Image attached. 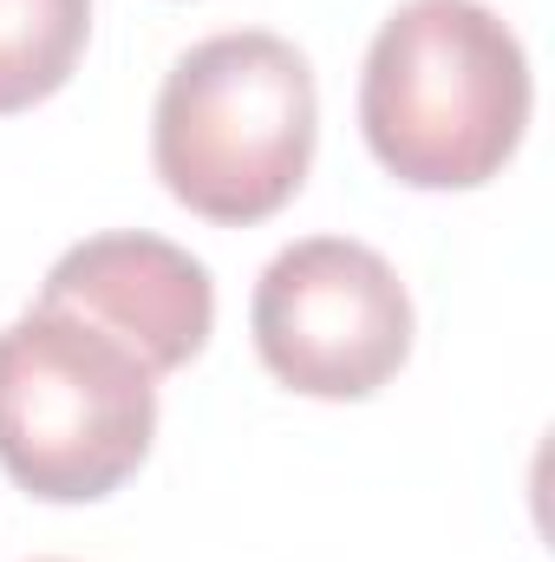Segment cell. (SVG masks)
Returning a JSON list of instances; mask_svg holds the SVG:
<instances>
[{
	"label": "cell",
	"instance_id": "cell-1",
	"mask_svg": "<svg viewBox=\"0 0 555 562\" xmlns=\"http://www.w3.org/2000/svg\"><path fill=\"white\" fill-rule=\"evenodd\" d=\"M523 40L484 0H406L366 53L360 132L412 190L490 183L530 125Z\"/></svg>",
	"mask_w": 555,
	"mask_h": 562
},
{
	"label": "cell",
	"instance_id": "cell-2",
	"mask_svg": "<svg viewBox=\"0 0 555 562\" xmlns=\"http://www.w3.org/2000/svg\"><path fill=\"white\" fill-rule=\"evenodd\" d=\"M320 99L281 33H216L190 46L150 112V164L203 223H262L307 183Z\"/></svg>",
	"mask_w": 555,
	"mask_h": 562
},
{
	"label": "cell",
	"instance_id": "cell-3",
	"mask_svg": "<svg viewBox=\"0 0 555 562\" xmlns=\"http://www.w3.org/2000/svg\"><path fill=\"white\" fill-rule=\"evenodd\" d=\"M157 438V380L92 321L33 301L0 327V471L46 504L112 497Z\"/></svg>",
	"mask_w": 555,
	"mask_h": 562
},
{
	"label": "cell",
	"instance_id": "cell-4",
	"mask_svg": "<svg viewBox=\"0 0 555 562\" xmlns=\"http://www.w3.org/2000/svg\"><path fill=\"white\" fill-rule=\"evenodd\" d=\"M249 327L281 386L307 400H373L412 353V294L380 249L307 236L262 269Z\"/></svg>",
	"mask_w": 555,
	"mask_h": 562
},
{
	"label": "cell",
	"instance_id": "cell-5",
	"mask_svg": "<svg viewBox=\"0 0 555 562\" xmlns=\"http://www.w3.org/2000/svg\"><path fill=\"white\" fill-rule=\"evenodd\" d=\"M39 301L66 307L79 321H92L99 334H112L118 347H132L150 380L190 367L216 327L209 269L190 249L144 236V229L92 236V243L66 249L39 288Z\"/></svg>",
	"mask_w": 555,
	"mask_h": 562
},
{
	"label": "cell",
	"instance_id": "cell-6",
	"mask_svg": "<svg viewBox=\"0 0 555 562\" xmlns=\"http://www.w3.org/2000/svg\"><path fill=\"white\" fill-rule=\"evenodd\" d=\"M92 40V0H0V119L53 99Z\"/></svg>",
	"mask_w": 555,
	"mask_h": 562
}]
</instances>
